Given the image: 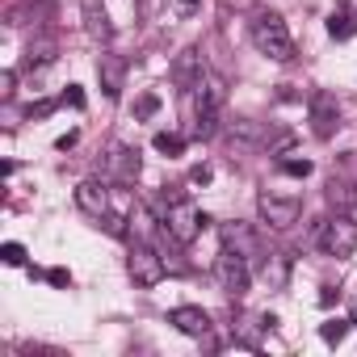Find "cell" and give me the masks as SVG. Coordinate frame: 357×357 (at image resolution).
Segmentation results:
<instances>
[{
  "label": "cell",
  "instance_id": "44dd1931",
  "mask_svg": "<svg viewBox=\"0 0 357 357\" xmlns=\"http://www.w3.org/2000/svg\"><path fill=\"white\" fill-rule=\"evenodd\" d=\"M0 261H5V265H13V269H22V265H26V248L9 240L5 248H0Z\"/></svg>",
  "mask_w": 357,
  "mask_h": 357
},
{
  "label": "cell",
  "instance_id": "30bf717a",
  "mask_svg": "<svg viewBox=\"0 0 357 357\" xmlns=\"http://www.w3.org/2000/svg\"><path fill=\"white\" fill-rule=\"evenodd\" d=\"M139 172H143V160H139L135 147H114V151H109V176H114V181L135 185Z\"/></svg>",
  "mask_w": 357,
  "mask_h": 357
},
{
  "label": "cell",
  "instance_id": "4316f807",
  "mask_svg": "<svg viewBox=\"0 0 357 357\" xmlns=\"http://www.w3.org/2000/svg\"><path fill=\"white\" fill-rule=\"evenodd\" d=\"M76 139H80V130H68V135H59V139H55V147H59V151H68V147H76Z\"/></svg>",
  "mask_w": 357,
  "mask_h": 357
},
{
  "label": "cell",
  "instance_id": "f1b7e54d",
  "mask_svg": "<svg viewBox=\"0 0 357 357\" xmlns=\"http://www.w3.org/2000/svg\"><path fill=\"white\" fill-rule=\"evenodd\" d=\"M13 84H17V76H13V72H0V93L13 97Z\"/></svg>",
  "mask_w": 357,
  "mask_h": 357
},
{
  "label": "cell",
  "instance_id": "d4e9b609",
  "mask_svg": "<svg viewBox=\"0 0 357 357\" xmlns=\"http://www.w3.org/2000/svg\"><path fill=\"white\" fill-rule=\"evenodd\" d=\"M190 181H194V185H211V181H215L211 164H194V168H190Z\"/></svg>",
  "mask_w": 357,
  "mask_h": 357
},
{
  "label": "cell",
  "instance_id": "277c9868",
  "mask_svg": "<svg viewBox=\"0 0 357 357\" xmlns=\"http://www.w3.org/2000/svg\"><path fill=\"white\" fill-rule=\"evenodd\" d=\"M223 105H227V84H223V76H206L202 84H198V139H211L215 130H219V114H223Z\"/></svg>",
  "mask_w": 357,
  "mask_h": 357
},
{
  "label": "cell",
  "instance_id": "ba28073f",
  "mask_svg": "<svg viewBox=\"0 0 357 357\" xmlns=\"http://www.w3.org/2000/svg\"><path fill=\"white\" fill-rule=\"evenodd\" d=\"M336 118H340V101L332 93H315L311 97V130H315V139H332Z\"/></svg>",
  "mask_w": 357,
  "mask_h": 357
},
{
  "label": "cell",
  "instance_id": "5bb4252c",
  "mask_svg": "<svg viewBox=\"0 0 357 357\" xmlns=\"http://www.w3.org/2000/svg\"><path fill=\"white\" fill-rule=\"evenodd\" d=\"M328 202L336 206V211H357V185L353 181H336V176H332V181H328Z\"/></svg>",
  "mask_w": 357,
  "mask_h": 357
},
{
  "label": "cell",
  "instance_id": "e0dca14e",
  "mask_svg": "<svg viewBox=\"0 0 357 357\" xmlns=\"http://www.w3.org/2000/svg\"><path fill=\"white\" fill-rule=\"evenodd\" d=\"M349 328H353V319H340L336 315V319H324L319 324V336H324V344H340L349 336Z\"/></svg>",
  "mask_w": 357,
  "mask_h": 357
},
{
  "label": "cell",
  "instance_id": "d6986e66",
  "mask_svg": "<svg viewBox=\"0 0 357 357\" xmlns=\"http://www.w3.org/2000/svg\"><path fill=\"white\" fill-rule=\"evenodd\" d=\"M101 227H105L114 240H126V236H130V219H126V215H109V211H105V215H101Z\"/></svg>",
  "mask_w": 357,
  "mask_h": 357
},
{
  "label": "cell",
  "instance_id": "cb8c5ba5",
  "mask_svg": "<svg viewBox=\"0 0 357 357\" xmlns=\"http://www.w3.org/2000/svg\"><path fill=\"white\" fill-rule=\"evenodd\" d=\"M47 282H51L55 290H68V286H72V273H68L63 265H55V269H47Z\"/></svg>",
  "mask_w": 357,
  "mask_h": 357
},
{
  "label": "cell",
  "instance_id": "52a82bcc",
  "mask_svg": "<svg viewBox=\"0 0 357 357\" xmlns=\"http://www.w3.org/2000/svg\"><path fill=\"white\" fill-rule=\"evenodd\" d=\"M257 211H261V223H265V227H273V231H286V227H294V223H298V215H303V202H298V198L261 194V198H257Z\"/></svg>",
  "mask_w": 357,
  "mask_h": 357
},
{
  "label": "cell",
  "instance_id": "6da1fadb",
  "mask_svg": "<svg viewBox=\"0 0 357 357\" xmlns=\"http://www.w3.org/2000/svg\"><path fill=\"white\" fill-rule=\"evenodd\" d=\"M252 43H257V51H261L265 59H273V63H290V59H294V38H290L286 22H282L278 13L252 17Z\"/></svg>",
  "mask_w": 357,
  "mask_h": 357
},
{
  "label": "cell",
  "instance_id": "9c48e42d",
  "mask_svg": "<svg viewBox=\"0 0 357 357\" xmlns=\"http://www.w3.org/2000/svg\"><path fill=\"white\" fill-rule=\"evenodd\" d=\"M202 80H206V68H202V55H198L194 47L172 59V84H176V89H198Z\"/></svg>",
  "mask_w": 357,
  "mask_h": 357
},
{
  "label": "cell",
  "instance_id": "9a60e30c",
  "mask_svg": "<svg viewBox=\"0 0 357 357\" xmlns=\"http://www.w3.org/2000/svg\"><path fill=\"white\" fill-rule=\"evenodd\" d=\"M97 76H101V89H105V97H118V93H122V63H118L114 55H101V63H97Z\"/></svg>",
  "mask_w": 357,
  "mask_h": 357
},
{
  "label": "cell",
  "instance_id": "603a6c76",
  "mask_svg": "<svg viewBox=\"0 0 357 357\" xmlns=\"http://www.w3.org/2000/svg\"><path fill=\"white\" fill-rule=\"evenodd\" d=\"M155 109H160V97H155V93H143V97L135 101V118H151Z\"/></svg>",
  "mask_w": 357,
  "mask_h": 357
},
{
  "label": "cell",
  "instance_id": "2e32d148",
  "mask_svg": "<svg viewBox=\"0 0 357 357\" xmlns=\"http://www.w3.org/2000/svg\"><path fill=\"white\" fill-rule=\"evenodd\" d=\"M328 34H332V38H353V34H357V17L344 13V9H336V13L328 17Z\"/></svg>",
  "mask_w": 357,
  "mask_h": 357
},
{
  "label": "cell",
  "instance_id": "3957f363",
  "mask_svg": "<svg viewBox=\"0 0 357 357\" xmlns=\"http://www.w3.org/2000/svg\"><path fill=\"white\" fill-rule=\"evenodd\" d=\"M160 219H164V231H168V240H172V244H194V240L202 236V227L211 223V219L190 202V198H172V202H168V211H164Z\"/></svg>",
  "mask_w": 357,
  "mask_h": 357
},
{
  "label": "cell",
  "instance_id": "4fadbf2b",
  "mask_svg": "<svg viewBox=\"0 0 357 357\" xmlns=\"http://www.w3.org/2000/svg\"><path fill=\"white\" fill-rule=\"evenodd\" d=\"M76 206H80L84 215L101 219V215L109 211V194H105V185H101V181H80V185H76Z\"/></svg>",
  "mask_w": 357,
  "mask_h": 357
},
{
  "label": "cell",
  "instance_id": "ffe728a7",
  "mask_svg": "<svg viewBox=\"0 0 357 357\" xmlns=\"http://www.w3.org/2000/svg\"><path fill=\"white\" fill-rule=\"evenodd\" d=\"M282 172H286V176H298V181H307V176L315 172V164H311V160H282Z\"/></svg>",
  "mask_w": 357,
  "mask_h": 357
},
{
  "label": "cell",
  "instance_id": "7a4b0ae2",
  "mask_svg": "<svg viewBox=\"0 0 357 357\" xmlns=\"http://www.w3.org/2000/svg\"><path fill=\"white\" fill-rule=\"evenodd\" d=\"M315 244H319L328 257H336V261L353 257V252H357V219L344 215V211H336L332 219H324V223L315 227Z\"/></svg>",
  "mask_w": 357,
  "mask_h": 357
},
{
  "label": "cell",
  "instance_id": "8fae6325",
  "mask_svg": "<svg viewBox=\"0 0 357 357\" xmlns=\"http://www.w3.org/2000/svg\"><path fill=\"white\" fill-rule=\"evenodd\" d=\"M80 13H84L89 38H97V43H109L114 38V26H109V13H105L101 0H80Z\"/></svg>",
  "mask_w": 357,
  "mask_h": 357
},
{
  "label": "cell",
  "instance_id": "f546056e",
  "mask_svg": "<svg viewBox=\"0 0 357 357\" xmlns=\"http://www.w3.org/2000/svg\"><path fill=\"white\" fill-rule=\"evenodd\" d=\"M55 109V101H38V105H30V118H47Z\"/></svg>",
  "mask_w": 357,
  "mask_h": 357
},
{
  "label": "cell",
  "instance_id": "5b68a950",
  "mask_svg": "<svg viewBox=\"0 0 357 357\" xmlns=\"http://www.w3.org/2000/svg\"><path fill=\"white\" fill-rule=\"evenodd\" d=\"M215 278H219V286L231 298H244L248 294V282H252V265H248V257L240 248H227L223 244V252L215 257Z\"/></svg>",
  "mask_w": 357,
  "mask_h": 357
},
{
  "label": "cell",
  "instance_id": "ac0fdd59",
  "mask_svg": "<svg viewBox=\"0 0 357 357\" xmlns=\"http://www.w3.org/2000/svg\"><path fill=\"white\" fill-rule=\"evenodd\" d=\"M151 147H155L160 155H181V151H185V139L172 135V130H160V135L151 139Z\"/></svg>",
  "mask_w": 357,
  "mask_h": 357
},
{
  "label": "cell",
  "instance_id": "4dcf8cb0",
  "mask_svg": "<svg viewBox=\"0 0 357 357\" xmlns=\"http://www.w3.org/2000/svg\"><path fill=\"white\" fill-rule=\"evenodd\" d=\"M181 5H185V9H194V5H202V0H181Z\"/></svg>",
  "mask_w": 357,
  "mask_h": 357
},
{
  "label": "cell",
  "instance_id": "7402d4cb",
  "mask_svg": "<svg viewBox=\"0 0 357 357\" xmlns=\"http://www.w3.org/2000/svg\"><path fill=\"white\" fill-rule=\"evenodd\" d=\"M265 278H269L273 286H286V261H282V257H269V261H265Z\"/></svg>",
  "mask_w": 357,
  "mask_h": 357
},
{
  "label": "cell",
  "instance_id": "8992f818",
  "mask_svg": "<svg viewBox=\"0 0 357 357\" xmlns=\"http://www.w3.org/2000/svg\"><path fill=\"white\" fill-rule=\"evenodd\" d=\"M126 273L135 278V286L151 290V286H160V282H164V257H160L151 244L135 240V244H130V252H126Z\"/></svg>",
  "mask_w": 357,
  "mask_h": 357
},
{
  "label": "cell",
  "instance_id": "1f68e13d",
  "mask_svg": "<svg viewBox=\"0 0 357 357\" xmlns=\"http://www.w3.org/2000/svg\"><path fill=\"white\" fill-rule=\"evenodd\" d=\"M353 324H357V311H353Z\"/></svg>",
  "mask_w": 357,
  "mask_h": 357
},
{
  "label": "cell",
  "instance_id": "484cf974",
  "mask_svg": "<svg viewBox=\"0 0 357 357\" xmlns=\"http://www.w3.org/2000/svg\"><path fill=\"white\" fill-rule=\"evenodd\" d=\"M63 105H72V109H84V89H80V84H68V93H63Z\"/></svg>",
  "mask_w": 357,
  "mask_h": 357
},
{
  "label": "cell",
  "instance_id": "83f0119b",
  "mask_svg": "<svg viewBox=\"0 0 357 357\" xmlns=\"http://www.w3.org/2000/svg\"><path fill=\"white\" fill-rule=\"evenodd\" d=\"M336 298H340V290H336V286H324V290H319V307H332Z\"/></svg>",
  "mask_w": 357,
  "mask_h": 357
},
{
  "label": "cell",
  "instance_id": "7c38bea8",
  "mask_svg": "<svg viewBox=\"0 0 357 357\" xmlns=\"http://www.w3.org/2000/svg\"><path fill=\"white\" fill-rule=\"evenodd\" d=\"M168 324H172L176 332H185V336H206V332H211V315H206L202 307H176V311L168 315Z\"/></svg>",
  "mask_w": 357,
  "mask_h": 357
}]
</instances>
